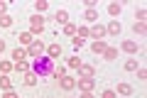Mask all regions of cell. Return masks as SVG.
Listing matches in <instances>:
<instances>
[{
  "instance_id": "obj_1",
  "label": "cell",
  "mask_w": 147,
  "mask_h": 98,
  "mask_svg": "<svg viewBox=\"0 0 147 98\" xmlns=\"http://www.w3.org/2000/svg\"><path fill=\"white\" fill-rule=\"evenodd\" d=\"M54 59H49V57H39V59H34V69L32 71L37 74V76H54Z\"/></svg>"
},
{
  "instance_id": "obj_2",
  "label": "cell",
  "mask_w": 147,
  "mask_h": 98,
  "mask_svg": "<svg viewBox=\"0 0 147 98\" xmlns=\"http://www.w3.org/2000/svg\"><path fill=\"white\" fill-rule=\"evenodd\" d=\"M47 52V47H44V42L42 39H34L30 47H27V59H39L42 54Z\"/></svg>"
},
{
  "instance_id": "obj_3",
  "label": "cell",
  "mask_w": 147,
  "mask_h": 98,
  "mask_svg": "<svg viewBox=\"0 0 147 98\" xmlns=\"http://www.w3.org/2000/svg\"><path fill=\"white\" fill-rule=\"evenodd\" d=\"M30 32H32V37H37V34H42L44 32V15H32L30 17Z\"/></svg>"
},
{
  "instance_id": "obj_4",
  "label": "cell",
  "mask_w": 147,
  "mask_h": 98,
  "mask_svg": "<svg viewBox=\"0 0 147 98\" xmlns=\"http://www.w3.org/2000/svg\"><path fill=\"white\" fill-rule=\"evenodd\" d=\"M59 86H61V91H74L76 88V78L64 74V76H59Z\"/></svg>"
},
{
  "instance_id": "obj_5",
  "label": "cell",
  "mask_w": 147,
  "mask_h": 98,
  "mask_svg": "<svg viewBox=\"0 0 147 98\" xmlns=\"http://www.w3.org/2000/svg\"><path fill=\"white\" fill-rule=\"evenodd\" d=\"M88 37H93V42L103 39V37H105V27L100 25V22H96L93 27H88Z\"/></svg>"
},
{
  "instance_id": "obj_6",
  "label": "cell",
  "mask_w": 147,
  "mask_h": 98,
  "mask_svg": "<svg viewBox=\"0 0 147 98\" xmlns=\"http://www.w3.org/2000/svg\"><path fill=\"white\" fill-rule=\"evenodd\" d=\"M76 86H79L81 93H91L93 86H96V81H93V78H76Z\"/></svg>"
},
{
  "instance_id": "obj_7",
  "label": "cell",
  "mask_w": 147,
  "mask_h": 98,
  "mask_svg": "<svg viewBox=\"0 0 147 98\" xmlns=\"http://www.w3.org/2000/svg\"><path fill=\"white\" fill-rule=\"evenodd\" d=\"M120 32H123L120 20H110V22H108V27H105V34H113V37H118Z\"/></svg>"
},
{
  "instance_id": "obj_8",
  "label": "cell",
  "mask_w": 147,
  "mask_h": 98,
  "mask_svg": "<svg viewBox=\"0 0 147 98\" xmlns=\"http://www.w3.org/2000/svg\"><path fill=\"white\" fill-rule=\"evenodd\" d=\"M96 76V69L91 64H81L79 66V78H93Z\"/></svg>"
},
{
  "instance_id": "obj_9",
  "label": "cell",
  "mask_w": 147,
  "mask_h": 98,
  "mask_svg": "<svg viewBox=\"0 0 147 98\" xmlns=\"http://www.w3.org/2000/svg\"><path fill=\"white\" fill-rule=\"evenodd\" d=\"M47 57L49 59H59L61 57V44H59V42H52V44L47 47Z\"/></svg>"
},
{
  "instance_id": "obj_10",
  "label": "cell",
  "mask_w": 147,
  "mask_h": 98,
  "mask_svg": "<svg viewBox=\"0 0 147 98\" xmlns=\"http://www.w3.org/2000/svg\"><path fill=\"white\" fill-rule=\"evenodd\" d=\"M17 42H20V47H30L32 42H34V37H32V32H20V37H17Z\"/></svg>"
},
{
  "instance_id": "obj_11",
  "label": "cell",
  "mask_w": 147,
  "mask_h": 98,
  "mask_svg": "<svg viewBox=\"0 0 147 98\" xmlns=\"http://www.w3.org/2000/svg\"><path fill=\"white\" fill-rule=\"evenodd\" d=\"M54 20H57V25H69V10H57L54 12Z\"/></svg>"
},
{
  "instance_id": "obj_12",
  "label": "cell",
  "mask_w": 147,
  "mask_h": 98,
  "mask_svg": "<svg viewBox=\"0 0 147 98\" xmlns=\"http://www.w3.org/2000/svg\"><path fill=\"white\" fill-rule=\"evenodd\" d=\"M120 12H123V5H120V3H108V15H110V17H120Z\"/></svg>"
},
{
  "instance_id": "obj_13",
  "label": "cell",
  "mask_w": 147,
  "mask_h": 98,
  "mask_svg": "<svg viewBox=\"0 0 147 98\" xmlns=\"http://www.w3.org/2000/svg\"><path fill=\"white\" fill-rule=\"evenodd\" d=\"M120 47H123V52H127V54H137V42H132V39H125Z\"/></svg>"
},
{
  "instance_id": "obj_14",
  "label": "cell",
  "mask_w": 147,
  "mask_h": 98,
  "mask_svg": "<svg viewBox=\"0 0 147 98\" xmlns=\"http://www.w3.org/2000/svg\"><path fill=\"white\" fill-rule=\"evenodd\" d=\"M37 74L34 71H27V74H22V81H25V86H37Z\"/></svg>"
},
{
  "instance_id": "obj_15",
  "label": "cell",
  "mask_w": 147,
  "mask_h": 98,
  "mask_svg": "<svg viewBox=\"0 0 147 98\" xmlns=\"http://www.w3.org/2000/svg\"><path fill=\"white\" fill-rule=\"evenodd\" d=\"M12 59H15V62H25V59H27V49H25V47L12 49Z\"/></svg>"
},
{
  "instance_id": "obj_16",
  "label": "cell",
  "mask_w": 147,
  "mask_h": 98,
  "mask_svg": "<svg viewBox=\"0 0 147 98\" xmlns=\"http://www.w3.org/2000/svg\"><path fill=\"white\" fill-rule=\"evenodd\" d=\"M105 49H108V44H105L103 39H98V42H93V44H91V52H93V54H103Z\"/></svg>"
},
{
  "instance_id": "obj_17",
  "label": "cell",
  "mask_w": 147,
  "mask_h": 98,
  "mask_svg": "<svg viewBox=\"0 0 147 98\" xmlns=\"http://www.w3.org/2000/svg\"><path fill=\"white\" fill-rule=\"evenodd\" d=\"M0 88H3V91H12V78L7 76V74L0 76Z\"/></svg>"
},
{
  "instance_id": "obj_18",
  "label": "cell",
  "mask_w": 147,
  "mask_h": 98,
  "mask_svg": "<svg viewBox=\"0 0 147 98\" xmlns=\"http://www.w3.org/2000/svg\"><path fill=\"white\" fill-rule=\"evenodd\" d=\"M15 71L17 74H27V71H32V66H30V62H15Z\"/></svg>"
},
{
  "instance_id": "obj_19",
  "label": "cell",
  "mask_w": 147,
  "mask_h": 98,
  "mask_svg": "<svg viewBox=\"0 0 147 98\" xmlns=\"http://www.w3.org/2000/svg\"><path fill=\"white\" fill-rule=\"evenodd\" d=\"M12 69H15V64H12V62H7V59H0V71H3V74H7V76H10Z\"/></svg>"
},
{
  "instance_id": "obj_20",
  "label": "cell",
  "mask_w": 147,
  "mask_h": 98,
  "mask_svg": "<svg viewBox=\"0 0 147 98\" xmlns=\"http://www.w3.org/2000/svg\"><path fill=\"white\" fill-rule=\"evenodd\" d=\"M103 59H105V62H115V59H118V49H113V47H108V49L103 52Z\"/></svg>"
},
{
  "instance_id": "obj_21",
  "label": "cell",
  "mask_w": 147,
  "mask_h": 98,
  "mask_svg": "<svg viewBox=\"0 0 147 98\" xmlns=\"http://www.w3.org/2000/svg\"><path fill=\"white\" fill-rule=\"evenodd\" d=\"M84 20L96 25V22H98V10H86V12H84Z\"/></svg>"
},
{
  "instance_id": "obj_22",
  "label": "cell",
  "mask_w": 147,
  "mask_h": 98,
  "mask_svg": "<svg viewBox=\"0 0 147 98\" xmlns=\"http://www.w3.org/2000/svg\"><path fill=\"white\" fill-rule=\"evenodd\" d=\"M118 93H120V96H130V93H132V86H130V83H125V81L118 83Z\"/></svg>"
},
{
  "instance_id": "obj_23",
  "label": "cell",
  "mask_w": 147,
  "mask_h": 98,
  "mask_svg": "<svg viewBox=\"0 0 147 98\" xmlns=\"http://www.w3.org/2000/svg\"><path fill=\"white\" fill-rule=\"evenodd\" d=\"M34 7H37V15H44V12H47V7H49V3H47V0H37Z\"/></svg>"
},
{
  "instance_id": "obj_24",
  "label": "cell",
  "mask_w": 147,
  "mask_h": 98,
  "mask_svg": "<svg viewBox=\"0 0 147 98\" xmlns=\"http://www.w3.org/2000/svg\"><path fill=\"white\" fill-rule=\"evenodd\" d=\"M81 64H84V62H81L79 57H69V59H66V66H69V69H79Z\"/></svg>"
},
{
  "instance_id": "obj_25",
  "label": "cell",
  "mask_w": 147,
  "mask_h": 98,
  "mask_svg": "<svg viewBox=\"0 0 147 98\" xmlns=\"http://www.w3.org/2000/svg\"><path fill=\"white\" fill-rule=\"evenodd\" d=\"M0 27H3V30L12 27V17H10V15H0Z\"/></svg>"
},
{
  "instance_id": "obj_26",
  "label": "cell",
  "mask_w": 147,
  "mask_h": 98,
  "mask_svg": "<svg viewBox=\"0 0 147 98\" xmlns=\"http://www.w3.org/2000/svg\"><path fill=\"white\" fill-rule=\"evenodd\" d=\"M64 34H66V37H76V25H74V22L64 25Z\"/></svg>"
},
{
  "instance_id": "obj_27",
  "label": "cell",
  "mask_w": 147,
  "mask_h": 98,
  "mask_svg": "<svg viewBox=\"0 0 147 98\" xmlns=\"http://www.w3.org/2000/svg\"><path fill=\"white\" fill-rule=\"evenodd\" d=\"M145 30H147V27H145V22H135V25H132V32H135V34H145Z\"/></svg>"
},
{
  "instance_id": "obj_28",
  "label": "cell",
  "mask_w": 147,
  "mask_h": 98,
  "mask_svg": "<svg viewBox=\"0 0 147 98\" xmlns=\"http://www.w3.org/2000/svg\"><path fill=\"white\" fill-rule=\"evenodd\" d=\"M76 37H81V39H86V37H88V27H86V25L76 27Z\"/></svg>"
},
{
  "instance_id": "obj_29",
  "label": "cell",
  "mask_w": 147,
  "mask_h": 98,
  "mask_svg": "<svg viewBox=\"0 0 147 98\" xmlns=\"http://www.w3.org/2000/svg\"><path fill=\"white\" fill-rule=\"evenodd\" d=\"M135 20H137V22H145V20H147V10H145V7H140V10L135 12Z\"/></svg>"
},
{
  "instance_id": "obj_30",
  "label": "cell",
  "mask_w": 147,
  "mask_h": 98,
  "mask_svg": "<svg viewBox=\"0 0 147 98\" xmlns=\"http://www.w3.org/2000/svg\"><path fill=\"white\" fill-rule=\"evenodd\" d=\"M125 69H127V71H137V59H127V62H125Z\"/></svg>"
},
{
  "instance_id": "obj_31",
  "label": "cell",
  "mask_w": 147,
  "mask_h": 98,
  "mask_svg": "<svg viewBox=\"0 0 147 98\" xmlns=\"http://www.w3.org/2000/svg\"><path fill=\"white\" fill-rule=\"evenodd\" d=\"M71 44L76 47V49H81V47L86 44V39H81V37H71Z\"/></svg>"
},
{
  "instance_id": "obj_32",
  "label": "cell",
  "mask_w": 147,
  "mask_h": 98,
  "mask_svg": "<svg viewBox=\"0 0 147 98\" xmlns=\"http://www.w3.org/2000/svg\"><path fill=\"white\" fill-rule=\"evenodd\" d=\"M100 98H118V93L113 91V88H105V91L100 93Z\"/></svg>"
},
{
  "instance_id": "obj_33",
  "label": "cell",
  "mask_w": 147,
  "mask_h": 98,
  "mask_svg": "<svg viewBox=\"0 0 147 98\" xmlns=\"http://www.w3.org/2000/svg\"><path fill=\"white\" fill-rule=\"evenodd\" d=\"M137 78L145 81V78H147V69H137Z\"/></svg>"
},
{
  "instance_id": "obj_34",
  "label": "cell",
  "mask_w": 147,
  "mask_h": 98,
  "mask_svg": "<svg viewBox=\"0 0 147 98\" xmlns=\"http://www.w3.org/2000/svg\"><path fill=\"white\" fill-rule=\"evenodd\" d=\"M0 15H7V3L5 0H0Z\"/></svg>"
},
{
  "instance_id": "obj_35",
  "label": "cell",
  "mask_w": 147,
  "mask_h": 98,
  "mask_svg": "<svg viewBox=\"0 0 147 98\" xmlns=\"http://www.w3.org/2000/svg\"><path fill=\"white\" fill-rule=\"evenodd\" d=\"M3 98H20V96H17L15 91H5V93H3Z\"/></svg>"
},
{
  "instance_id": "obj_36",
  "label": "cell",
  "mask_w": 147,
  "mask_h": 98,
  "mask_svg": "<svg viewBox=\"0 0 147 98\" xmlns=\"http://www.w3.org/2000/svg\"><path fill=\"white\" fill-rule=\"evenodd\" d=\"M5 52V39H0V54Z\"/></svg>"
},
{
  "instance_id": "obj_37",
  "label": "cell",
  "mask_w": 147,
  "mask_h": 98,
  "mask_svg": "<svg viewBox=\"0 0 147 98\" xmlns=\"http://www.w3.org/2000/svg\"><path fill=\"white\" fill-rule=\"evenodd\" d=\"M79 98H93V93H81Z\"/></svg>"
}]
</instances>
